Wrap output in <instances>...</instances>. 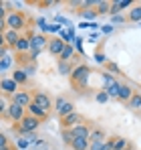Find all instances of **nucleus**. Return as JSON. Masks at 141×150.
Segmentation results:
<instances>
[{
  "instance_id": "11",
  "label": "nucleus",
  "mask_w": 141,
  "mask_h": 150,
  "mask_svg": "<svg viewBox=\"0 0 141 150\" xmlns=\"http://www.w3.org/2000/svg\"><path fill=\"white\" fill-rule=\"evenodd\" d=\"M65 45H67V43H65L63 39H50L47 49H48L50 55H57V57H59V55L63 53V49H65Z\"/></svg>"
},
{
  "instance_id": "37",
  "label": "nucleus",
  "mask_w": 141,
  "mask_h": 150,
  "mask_svg": "<svg viewBox=\"0 0 141 150\" xmlns=\"http://www.w3.org/2000/svg\"><path fill=\"white\" fill-rule=\"evenodd\" d=\"M8 16V10H6V4L0 2V18H6Z\"/></svg>"
},
{
  "instance_id": "34",
  "label": "nucleus",
  "mask_w": 141,
  "mask_h": 150,
  "mask_svg": "<svg viewBox=\"0 0 141 150\" xmlns=\"http://www.w3.org/2000/svg\"><path fill=\"white\" fill-rule=\"evenodd\" d=\"M89 150H105V142H91Z\"/></svg>"
},
{
  "instance_id": "16",
  "label": "nucleus",
  "mask_w": 141,
  "mask_h": 150,
  "mask_svg": "<svg viewBox=\"0 0 141 150\" xmlns=\"http://www.w3.org/2000/svg\"><path fill=\"white\" fill-rule=\"evenodd\" d=\"M4 39H6V47H16V43H18L20 35H18L16 30H10V28H6V33H4Z\"/></svg>"
},
{
  "instance_id": "27",
  "label": "nucleus",
  "mask_w": 141,
  "mask_h": 150,
  "mask_svg": "<svg viewBox=\"0 0 141 150\" xmlns=\"http://www.w3.org/2000/svg\"><path fill=\"white\" fill-rule=\"evenodd\" d=\"M14 49H16V51H28V49H30V41H28V37H20Z\"/></svg>"
},
{
  "instance_id": "12",
  "label": "nucleus",
  "mask_w": 141,
  "mask_h": 150,
  "mask_svg": "<svg viewBox=\"0 0 141 150\" xmlns=\"http://www.w3.org/2000/svg\"><path fill=\"white\" fill-rule=\"evenodd\" d=\"M70 132H73L75 138H89L91 136V126L85 122V124H79L75 128H70Z\"/></svg>"
},
{
  "instance_id": "30",
  "label": "nucleus",
  "mask_w": 141,
  "mask_h": 150,
  "mask_svg": "<svg viewBox=\"0 0 141 150\" xmlns=\"http://www.w3.org/2000/svg\"><path fill=\"white\" fill-rule=\"evenodd\" d=\"M24 73H26V75H34V73H36V63H34V61H30V63L24 67Z\"/></svg>"
},
{
  "instance_id": "20",
  "label": "nucleus",
  "mask_w": 141,
  "mask_h": 150,
  "mask_svg": "<svg viewBox=\"0 0 141 150\" xmlns=\"http://www.w3.org/2000/svg\"><path fill=\"white\" fill-rule=\"evenodd\" d=\"M127 18L133 21V23H141V4L133 6V8L129 10V16H127Z\"/></svg>"
},
{
  "instance_id": "22",
  "label": "nucleus",
  "mask_w": 141,
  "mask_h": 150,
  "mask_svg": "<svg viewBox=\"0 0 141 150\" xmlns=\"http://www.w3.org/2000/svg\"><path fill=\"white\" fill-rule=\"evenodd\" d=\"M73 53H75V49H73V45H65V49H63V53L59 55V61H67L69 63L70 57H73Z\"/></svg>"
},
{
  "instance_id": "40",
  "label": "nucleus",
  "mask_w": 141,
  "mask_h": 150,
  "mask_svg": "<svg viewBox=\"0 0 141 150\" xmlns=\"http://www.w3.org/2000/svg\"><path fill=\"white\" fill-rule=\"evenodd\" d=\"M6 51H8V47H0V61L6 57Z\"/></svg>"
},
{
  "instance_id": "26",
  "label": "nucleus",
  "mask_w": 141,
  "mask_h": 150,
  "mask_svg": "<svg viewBox=\"0 0 141 150\" xmlns=\"http://www.w3.org/2000/svg\"><path fill=\"white\" fill-rule=\"evenodd\" d=\"M127 105H129L131 110H139L141 108V93H133L131 100L127 101Z\"/></svg>"
},
{
  "instance_id": "38",
  "label": "nucleus",
  "mask_w": 141,
  "mask_h": 150,
  "mask_svg": "<svg viewBox=\"0 0 141 150\" xmlns=\"http://www.w3.org/2000/svg\"><path fill=\"white\" fill-rule=\"evenodd\" d=\"M6 144H10V142H8L6 134H4V132H0V148H2V146H6Z\"/></svg>"
},
{
  "instance_id": "2",
  "label": "nucleus",
  "mask_w": 141,
  "mask_h": 150,
  "mask_svg": "<svg viewBox=\"0 0 141 150\" xmlns=\"http://www.w3.org/2000/svg\"><path fill=\"white\" fill-rule=\"evenodd\" d=\"M38 126H40V120H38V118H34V116H28V114H26L18 124H14V130H16V132H20V134H34Z\"/></svg>"
},
{
  "instance_id": "28",
  "label": "nucleus",
  "mask_w": 141,
  "mask_h": 150,
  "mask_svg": "<svg viewBox=\"0 0 141 150\" xmlns=\"http://www.w3.org/2000/svg\"><path fill=\"white\" fill-rule=\"evenodd\" d=\"M61 136H63V142L65 144H73V140H75V136H73V132H70L69 128H63V132H61Z\"/></svg>"
},
{
  "instance_id": "4",
  "label": "nucleus",
  "mask_w": 141,
  "mask_h": 150,
  "mask_svg": "<svg viewBox=\"0 0 141 150\" xmlns=\"http://www.w3.org/2000/svg\"><path fill=\"white\" fill-rule=\"evenodd\" d=\"M119 89H121V83H119L117 79L111 73H103V91H107L109 98L119 100Z\"/></svg>"
},
{
  "instance_id": "10",
  "label": "nucleus",
  "mask_w": 141,
  "mask_h": 150,
  "mask_svg": "<svg viewBox=\"0 0 141 150\" xmlns=\"http://www.w3.org/2000/svg\"><path fill=\"white\" fill-rule=\"evenodd\" d=\"M28 41H30V51L32 49H40L43 51V47H48V41H47L45 35H30Z\"/></svg>"
},
{
  "instance_id": "35",
  "label": "nucleus",
  "mask_w": 141,
  "mask_h": 150,
  "mask_svg": "<svg viewBox=\"0 0 141 150\" xmlns=\"http://www.w3.org/2000/svg\"><path fill=\"white\" fill-rule=\"evenodd\" d=\"M105 69H107V71H111V73H119V67L115 65V63H111V61H107Z\"/></svg>"
},
{
  "instance_id": "3",
  "label": "nucleus",
  "mask_w": 141,
  "mask_h": 150,
  "mask_svg": "<svg viewBox=\"0 0 141 150\" xmlns=\"http://www.w3.org/2000/svg\"><path fill=\"white\" fill-rule=\"evenodd\" d=\"M6 26L10 28V30H22L24 26H26V16H24V12L20 10H10L8 12V16H6Z\"/></svg>"
},
{
  "instance_id": "31",
  "label": "nucleus",
  "mask_w": 141,
  "mask_h": 150,
  "mask_svg": "<svg viewBox=\"0 0 141 150\" xmlns=\"http://www.w3.org/2000/svg\"><path fill=\"white\" fill-rule=\"evenodd\" d=\"M95 61H97L99 65H107V59H105V53H101V51H97V53H95Z\"/></svg>"
},
{
  "instance_id": "33",
  "label": "nucleus",
  "mask_w": 141,
  "mask_h": 150,
  "mask_svg": "<svg viewBox=\"0 0 141 150\" xmlns=\"http://www.w3.org/2000/svg\"><path fill=\"white\" fill-rule=\"evenodd\" d=\"M95 100L99 101V103H105V101L109 100V96H107V91H103V89H101V91H99V93L95 96Z\"/></svg>"
},
{
  "instance_id": "21",
  "label": "nucleus",
  "mask_w": 141,
  "mask_h": 150,
  "mask_svg": "<svg viewBox=\"0 0 141 150\" xmlns=\"http://www.w3.org/2000/svg\"><path fill=\"white\" fill-rule=\"evenodd\" d=\"M57 69H59V73L65 75V77H67V75L70 77V73H73V67H70V63H67V61H59Z\"/></svg>"
},
{
  "instance_id": "43",
  "label": "nucleus",
  "mask_w": 141,
  "mask_h": 150,
  "mask_svg": "<svg viewBox=\"0 0 141 150\" xmlns=\"http://www.w3.org/2000/svg\"><path fill=\"white\" fill-rule=\"evenodd\" d=\"M0 150H14V146H12V144H6V146H2Z\"/></svg>"
},
{
  "instance_id": "6",
  "label": "nucleus",
  "mask_w": 141,
  "mask_h": 150,
  "mask_svg": "<svg viewBox=\"0 0 141 150\" xmlns=\"http://www.w3.org/2000/svg\"><path fill=\"white\" fill-rule=\"evenodd\" d=\"M6 116H8L12 122H20L24 116H26V108H22V105H18V103H12V101H10Z\"/></svg>"
},
{
  "instance_id": "17",
  "label": "nucleus",
  "mask_w": 141,
  "mask_h": 150,
  "mask_svg": "<svg viewBox=\"0 0 141 150\" xmlns=\"http://www.w3.org/2000/svg\"><path fill=\"white\" fill-rule=\"evenodd\" d=\"M89 138H75L73 140V144H70V148L73 150H89Z\"/></svg>"
},
{
  "instance_id": "7",
  "label": "nucleus",
  "mask_w": 141,
  "mask_h": 150,
  "mask_svg": "<svg viewBox=\"0 0 141 150\" xmlns=\"http://www.w3.org/2000/svg\"><path fill=\"white\" fill-rule=\"evenodd\" d=\"M79 124H85V120H83V116L79 114V112H73V114H69V116H65V118H61V126L63 128H75V126Z\"/></svg>"
},
{
  "instance_id": "13",
  "label": "nucleus",
  "mask_w": 141,
  "mask_h": 150,
  "mask_svg": "<svg viewBox=\"0 0 141 150\" xmlns=\"http://www.w3.org/2000/svg\"><path fill=\"white\" fill-rule=\"evenodd\" d=\"M0 89L4 91V93H10V96H14L16 91H18V83L10 77V79H2L0 81Z\"/></svg>"
},
{
  "instance_id": "14",
  "label": "nucleus",
  "mask_w": 141,
  "mask_h": 150,
  "mask_svg": "<svg viewBox=\"0 0 141 150\" xmlns=\"http://www.w3.org/2000/svg\"><path fill=\"white\" fill-rule=\"evenodd\" d=\"M127 6L133 8V6H135L133 0H117V2H111V10H109V12H111V16H117L119 12H121L123 8H127Z\"/></svg>"
},
{
  "instance_id": "29",
  "label": "nucleus",
  "mask_w": 141,
  "mask_h": 150,
  "mask_svg": "<svg viewBox=\"0 0 141 150\" xmlns=\"http://www.w3.org/2000/svg\"><path fill=\"white\" fill-rule=\"evenodd\" d=\"M8 105H10V103L4 100V98H2V93H0V116H6V112H8Z\"/></svg>"
},
{
  "instance_id": "1",
  "label": "nucleus",
  "mask_w": 141,
  "mask_h": 150,
  "mask_svg": "<svg viewBox=\"0 0 141 150\" xmlns=\"http://www.w3.org/2000/svg\"><path fill=\"white\" fill-rule=\"evenodd\" d=\"M89 77H91V67L83 63V65H77V67L73 69V73H70V81H73L75 87H85L87 81H89Z\"/></svg>"
},
{
  "instance_id": "41",
  "label": "nucleus",
  "mask_w": 141,
  "mask_h": 150,
  "mask_svg": "<svg viewBox=\"0 0 141 150\" xmlns=\"http://www.w3.org/2000/svg\"><path fill=\"white\" fill-rule=\"evenodd\" d=\"M115 23H117V25H121V23H123V16H121V14L113 16V25H115Z\"/></svg>"
},
{
  "instance_id": "18",
  "label": "nucleus",
  "mask_w": 141,
  "mask_h": 150,
  "mask_svg": "<svg viewBox=\"0 0 141 150\" xmlns=\"http://www.w3.org/2000/svg\"><path fill=\"white\" fill-rule=\"evenodd\" d=\"M133 93H135V91H133V89H131L129 85L121 83V89H119V100H121V101H129Z\"/></svg>"
},
{
  "instance_id": "25",
  "label": "nucleus",
  "mask_w": 141,
  "mask_h": 150,
  "mask_svg": "<svg viewBox=\"0 0 141 150\" xmlns=\"http://www.w3.org/2000/svg\"><path fill=\"white\" fill-rule=\"evenodd\" d=\"M95 6H97V8H95V10H97V14H105V12H109V10H111V4H109V2H105V0H97V4H95Z\"/></svg>"
},
{
  "instance_id": "9",
  "label": "nucleus",
  "mask_w": 141,
  "mask_h": 150,
  "mask_svg": "<svg viewBox=\"0 0 141 150\" xmlns=\"http://www.w3.org/2000/svg\"><path fill=\"white\" fill-rule=\"evenodd\" d=\"M12 103H18V105H22V108H28L30 103H32V93H28V91H16L14 96H12Z\"/></svg>"
},
{
  "instance_id": "23",
  "label": "nucleus",
  "mask_w": 141,
  "mask_h": 150,
  "mask_svg": "<svg viewBox=\"0 0 141 150\" xmlns=\"http://www.w3.org/2000/svg\"><path fill=\"white\" fill-rule=\"evenodd\" d=\"M12 79L18 83V85H22V83H26V79H28V75L24 73V69H16L14 73H12Z\"/></svg>"
},
{
  "instance_id": "15",
  "label": "nucleus",
  "mask_w": 141,
  "mask_h": 150,
  "mask_svg": "<svg viewBox=\"0 0 141 150\" xmlns=\"http://www.w3.org/2000/svg\"><path fill=\"white\" fill-rule=\"evenodd\" d=\"M26 114H28V116H34V118H38V120H45V118L48 116L47 112H45V110H40L36 103H30V105L26 108Z\"/></svg>"
},
{
  "instance_id": "24",
  "label": "nucleus",
  "mask_w": 141,
  "mask_h": 150,
  "mask_svg": "<svg viewBox=\"0 0 141 150\" xmlns=\"http://www.w3.org/2000/svg\"><path fill=\"white\" fill-rule=\"evenodd\" d=\"M127 148H129V144L125 138H119V136L113 138V150H127Z\"/></svg>"
},
{
  "instance_id": "42",
  "label": "nucleus",
  "mask_w": 141,
  "mask_h": 150,
  "mask_svg": "<svg viewBox=\"0 0 141 150\" xmlns=\"http://www.w3.org/2000/svg\"><path fill=\"white\" fill-rule=\"evenodd\" d=\"M0 47H6V39H4V33H0Z\"/></svg>"
},
{
  "instance_id": "8",
  "label": "nucleus",
  "mask_w": 141,
  "mask_h": 150,
  "mask_svg": "<svg viewBox=\"0 0 141 150\" xmlns=\"http://www.w3.org/2000/svg\"><path fill=\"white\" fill-rule=\"evenodd\" d=\"M32 103H36V105H38L40 110H45L47 114L50 112V108H52V105H50V98H48L45 91H36V93H32Z\"/></svg>"
},
{
  "instance_id": "32",
  "label": "nucleus",
  "mask_w": 141,
  "mask_h": 150,
  "mask_svg": "<svg viewBox=\"0 0 141 150\" xmlns=\"http://www.w3.org/2000/svg\"><path fill=\"white\" fill-rule=\"evenodd\" d=\"M10 63H12V57H8V55H6V57H4V59L0 61V71L8 69V67H10Z\"/></svg>"
},
{
  "instance_id": "19",
  "label": "nucleus",
  "mask_w": 141,
  "mask_h": 150,
  "mask_svg": "<svg viewBox=\"0 0 141 150\" xmlns=\"http://www.w3.org/2000/svg\"><path fill=\"white\" fill-rule=\"evenodd\" d=\"M105 132L101 130V128H95V130H91V136H89V142H105Z\"/></svg>"
},
{
  "instance_id": "36",
  "label": "nucleus",
  "mask_w": 141,
  "mask_h": 150,
  "mask_svg": "<svg viewBox=\"0 0 141 150\" xmlns=\"http://www.w3.org/2000/svg\"><path fill=\"white\" fill-rule=\"evenodd\" d=\"M81 16H85V18H95V16H97V10H81Z\"/></svg>"
},
{
  "instance_id": "5",
  "label": "nucleus",
  "mask_w": 141,
  "mask_h": 150,
  "mask_svg": "<svg viewBox=\"0 0 141 150\" xmlns=\"http://www.w3.org/2000/svg\"><path fill=\"white\" fill-rule=\"evenodd\" d=\"M52 108H54V112L59 114V118H65V116H69V114L75 112V105H73L69 100H65V98H57Z\"/></svg>"
},
{
  "instance_id": "39",
  "label": "nucleus",
  "mask_w": 141,
  "mask_h": 150,
  "mask_svg": "<svg viewBox=\"0 0 141 150\" xmlns=\"http://www.w3.org/2000/svg\"><path fill=\"white\" fill-rule=\"evenodd\" d=\"M6 18H0V33H6Z\"/></svg>"
}]
</instances>
